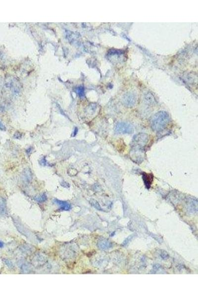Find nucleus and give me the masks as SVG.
I'll return each instance as SVG.
<instances>
[{"instance_id":"nucleus-11","label":"nucleus","mask_w":198,"mask_h":297,"mask_svg":"<svg viewBox=\"0 0 198 297\" xmlns=\"http://www.w3.org/2000/svg\"><path fill=\"white\" fill-rule=\"evenodd\" d=\"M76 91L77 94H78V95L80 97H83L84 95V89L83 87H78Z\"/></svg>"},{"instance_id":"nucleus-16","label":"nucleus","mask_w":198,"mask_h":297,"mask_svg":"<svg viewBox=\"0 0 198 297\" xmlns=\"http://www.w3.org/2000/svg\"><path fill=\"white\" fill-rule=\"evenodd\" d=\"M4 243H3L2 241H0V248H3V247H4Z\"/></svg>"},{"instance_id":"nucleus-6","label":"nucleus","mask_w":198,"mask_h":297,"mask_svg":"<svg viewBox=\"0 0 198 297\" xmlns=\"http://www.w3.org/2000/svg\"><path fill=\"white\" fill-rule=\"evenodd\" d=\"M123 102L126 106H133L135 102V100L134 96L131 95L125 96L124 97Z\"/></svg>"},{"instance_id":"nucleus-9","label":"nucleus","mask_w":198,"mask_h":297,"mask_svg":"<svg viewBox=\"0 0 198 297\" xmlns=\"http://www.w3.org/2000/svg\"><path fill=\"white\" fill-rule=\"evenodd\" d=\"M47 199L46 195L45 193H44V194H42L36 197L35 198V201H36L37 202H39V203H42V202L46 201L47 200Z\"/></svg>"},{"instance_id":"nucleus-1","label":"nucleus","mask_w":198,"mask_h":297,"mask_svg":"<svg viewBox=\"0 0 198 297\" xmlns=\"http://www.w3.org/2000/svg\"><path fill=\"white\" fill-rule=\"evenodd\" d=\"M149 141V136L144 133L136 134L130 143V156L135 162H142L146 145Z\"/></svg>"},{"instance_id":"nucleus-3","label":"nucleus","mask_w":198,"mask_h":297,"mask_svg":"<svg viewBox=\"0 0 198 297\" xmlns=\"http://www.w3.org/2000/svg\"><path fill=\"white\" fill-rule=\"evenodd\" d=\"M115 132L118 134H131L134 131V127L126 122H118L115 126Z\"/></svg>"},{"instance_id":"nucleus-7","label":"nucleus","mask_w":198,"mask_h":297,"mask_svg":"<svg viewBox=\"0 0 198 297\" xmlns=\"http://www.w3.org/2000/svg\"><path fill=\"white\" fill-rule=\"evenodd\" d=\"M7 212L6 202L4 199L0 197V216H4Z\"/></svg>"},{"instance_id":"nucleus-13","label":"nucleus","mask_w":198,"mask_h":297,"mask_svg":"<svg viewBox=\"0 0 198 297\" xmlns=\"http://www.w3.org/2000/svg\"><path fill=\"white\" fill-rule=\"evenodd\" d=\"M133 235H130V236H129L128 237V238H127V239H126L124 242V243H122V246H125V245H127V244L132 239V238H133Z\"/></svg>"},{"instance_id":"nucleus-4","label":"nucleus","mask_w":198,"mask_h":297,"mask_svg":"<svg viewBox=\"0 0 198 297\" xmlns=\"http://www.w3.org/2000/svg\"><path fill=\"white\" fill-rule=\"evenodd\" d=\"M54 202L56 203L57 205L59 206V208L63 210H70L71 209V206L70 203L66 201H61V200L55 199L54 200Z\"/></svg>"},{"instance_id":"nucleus-10","label":"nucleus","mask_w":198,"mask_h":297,"mask_svg":"<svg viewBox=\"0 0 198 297\" xmlns=\"http://www.w3.org/2000/svg\"><path fill=\"white\" fill-rule=\"evenodd\" d=\"M91 203L92 205L93 206V207L95 208L96 209H98V210H102V209H101V207H100V206L99 205V203H98L96 201H95V200H91Z\"/></svg>"},{"instance_id":"nucleus-5","label":"nucleus","mask_w":198,"mask_h":297,"mask_svg":"<svg viewBox=\"0 0 198 297\" xmlns=\"http://www.w3.org/2000/svg\"><path fill=\"white\" fill-rule=\"evenodd\" d=\"M142 178L146 188L147 189H150V188L151 187V186L152 182H153V176L151 175V174L144 173L143 174Z\"/></svg>"},{"instance_id":"nucleus-14","label":"nucleus","mask_w":198,"mask_h":297,"mask_svg":"<svg viewBox=\"0 0 198 297\" xmlns=\"http://www.w3.org/2000/svg\"><path fill=\"white\" fill-rule=\"evenodd\" d=\"M0 130L1 131H5V127L4 126V124H2L1 122L0 121Z\"/></svg>"},{"instance_id":"nucleus-15","label":"nucleus","mask_w":198,"mask_h":297,"mask_svg":"<svg viewBox=\"0 0 198 297\" xmlns=\"http://www.w3.org/2000/svg\"><path fill=\"white\" fill-rule=\"evenodd\" d=\"M78 128L77 127H75L74 130V131H73V133H72V137H75V136L76 135L77 133H78Z\"/></svg>"},{"instance_id":"nucleus-2","label":"nucleus","mask_w":198,"mask_h":297,"mask_svg":"<svg viewBox=\"0 0 198 297\" xmlns=\"http://www.w3.org/2000/svg\"><path fill=\"white\" fill-rule=\"evenodd\" d=\"M170 117L167 112L159 111L154 115L150 120V127L154 131L160 132L167 127Z\"/></svg>"},{"instance_id":"nucleus-8","label":"nucleus","mask_w":198,"mask_h":297,"mask_svg":"<svg viewBox=\"0 0 198 297\" xmlns=\"http://www.w3.org/2000/svg\"><path fill=\"white\" fill-rule=\"evenodd\" d=\"M98 246L103 250H106L111 247V243L107 240H101L98 243Z\"/></svg>"},{"instance_id":"nucleus-12","label":"nucleus","mask_w":198,"mask_h":297,"mask_svg":"<svg viewBox=\"0 0 198 297\" xmlns=\"http://www.w3.org/2000/svg\"><path fill=\"white\" fill-rule=\"evenodd\" d=\"M160 257H162V259H167L169 257V254L167 253V252L165 251H162L160 254Z\"/></svg>"}]
</instances>
